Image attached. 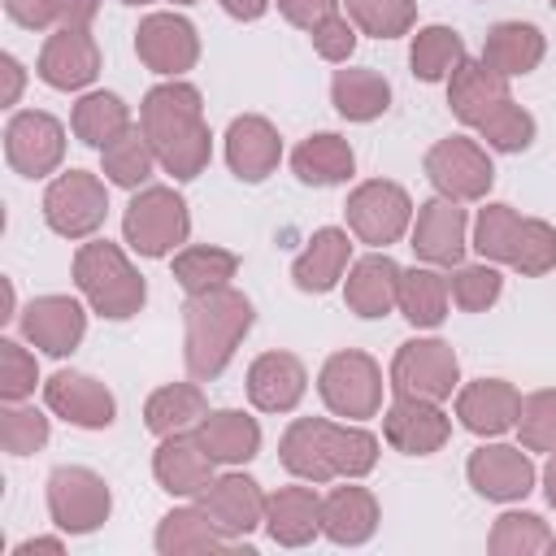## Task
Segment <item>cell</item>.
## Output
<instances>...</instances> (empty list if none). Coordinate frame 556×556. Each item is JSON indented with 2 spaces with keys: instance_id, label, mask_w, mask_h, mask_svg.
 Instances as JSON below:
<instances>
[{
  "instance_id": "obj_1",
  "label": "cell",
  "mask_w": 556,
  "mask_h": 556,
  "mask_svg": "<svg viewBox=\"0 0 556 556\" xmlns=\"http://www.w3.org/2000/svg\"><path fill=\"white\" fill-rule=\"evenodd\" d=\"M139 126L156 152V165L178 182H191L208 169L213 135L204 126V104L191 83H161L139 104Z\"/></svg>"
},
{
  "instance_id": "obj_2",
  "label": "cell",
  "mask_w": 556,
  "mask_h": 556,
  "mask_svg": "<svg viewBox=\"0 0 556 556\" xmlns=\"http://www.w3.org/2000/svg\"><path fill=\"white\" fill-rule=\"evenodd\" d=\"M256 313H252V300L235 287H217V291H204V295H191L182 304V361H187V374L208 382L217 378L235 348L243 343V334L252 330Z\"/></svg>"
},
{
  "instance_id": "obj_3",
  "label": "cell",
  "mask_w": 556,
  "mask_h": 556,
  "mask_svg": "<svg viewBox=\"0 0 556 556\" xmlns=\"http://www.w3.org/2000/svg\"><path fill=\"white\" fill-rule=\"evenodd\" d=\"M74 282L78 291L87 295V304L109 317V321H126L143 308L148 300V287H143V274L126 261V252L109 239H91L74 252Z\"/></svg>"
},
{
  "instance_id": "obj_4",
  "label": "cell",
  "mask_w": 556,
  "mask_h": 556,
  "mask_svg": "<svg viewBox=\"0 0 556 556\" xmlns=\"http://www.w3.org/2000/svg\"><path fill=\"white\" fill-rule=\"evenodd\" d=\"M122 235L139 256H169L191 235L187 200L174 187H139L135 200L126 204Z\"/></svg>"
},
{
  "instance_id": "obj_5",
  "label": "cell",
  "mask_w": 556,
  "mask_h": 556,
  "mask_svg": "<svg viewBox=\"0 0 556 556\" xmlns=\"http://www.w3.org/2000/svg\"><path fill=\"white\" fill-rule=\"evenodd\" d=\"M48 513L52 526L65 534H91L113 513L109 482L87 465H56L48 473Z\"/></svg>"
},
{
  "instance_id": "obj_6",
  "label": "cell",
  "mask_w": 556,
  "mask_h": 556,
  "mask_svg": "<svg viewBox=\"0 0 556 556\" xmlns=\"http://www.w3.org/2000/svg\"><path fill=\"white\" fill-rule=\"evenodd\" d=\"M317 391L326 400V408L334 417H374L382 408V369L374 356L348 348V352H334L321 374H317Z\"/></svg>"
},
{
  "instance_id": "obj_7",
  "label": "cell",
  "mask_w": 556,
  "mask_h": 556,
  "mask_svg": "<svg viewBox=\"0 0 556 556\" xmlns=\"http://www.w3.org/2000/svg\"><path fill=\"white\" fill-rule=\"evenodd\" d=\"M104 213H109V191L87 169H70V174L52 178L48 191H43V222L61 239H87V235H96L104 226Z\"/></svg>"
},
{
  "instance_id": "obj_8",
  "label": "cell",
  "mask_w": 556,
  "mask_h": 556,
  "mask_svg": "<svg viewBox=\"0 0 556 556\" xmlns=\"http://www.w3.org/2000/svg\"><path fill=\"white\" fill-rule=\"evenodd\" d=\"M460 382V361L443 339H408L391 361V391L413 400H447Z\"/></svg>"
},
{
  "instance_id": "obj_9",
  "label": "cell",
  "mask_w": 556,
  "mask_h": 556,
  "mask_svg": "<svg viewBox=\"0 0 556 556\" xmlns=\"http://www.w3.org/2000/svg\"><path fill=\"white\" fill-rule=\"evenodd\" d=\"M426 178L434 182L439 195L447 200H482L495 182V169H491V156L486 148H478L473 139L465 135H447L439 139L430 152H426Z\"/></svg>"
},
{
  "instance_id": "obj_10",
  "label": "cell",
  "mask_w": 556,
  "mask_h": 556,
  "mask_svg": "<svg viewBox=\"0 0 556 556\" xmlns=\"http://www.w3.org/2000/svg\"><path fill=\"white\" fill-rule=\"evenodd\" d=\"M343 213H348V226H352V235H356L361 243L387 248V243H395V239L408 230L413 200H408V191H404L400 182L369 178V182H361V187L348 195Z\"/></svg>"
},
{
  "instance_id": "obj_11",
  "label": "cell",
  "mask_w": 556,
  "mask_h": 556,
  "mask_svg": "<svg viewBox=\"0 0 556 556\" xmlns=\"http://www.w3.org/2000/svg\"><path fill=\"white\" fill-rule=\"evenodd\" d=\"M4 161L22 178H43L65 161V126L52 113L26 109L13 113L4 126Z\"/></svg>"
},
{
  "instance_id": "obj_12",
  "label": "cell",
  "mask_w": 556,
  "mask_h": 556,
  "mask_svg": "<svg viewBox=\"0 0 556 556\" xmlns=\"http://www.w3.org/2000/svg\"><path fill=\"white\" fill-rule=\"evenodd\" d=\"M200 504V513L230 539V543H239V539H248L261 521H265V491L248 478V473H222V478H213L200 495H195Z\"/></svg>"
},
{
  "instance_id": "obj_13",
  "label": "cell",
  "mask_w": 556,
  "mask_h": 556,
  "mask_svg": "<svg viewBox=\"0 0 556 556\" xmlns=\"http://www.w3.org/2000/svg\"><path fill=\"white\" fill-rule=\"evenodd\" d=\"M135 52L152 74H187L200 61V35L178 13H148L135 30Z\"/></svg>"
},
{
  "instance_id": "obj_14",
  "label": "cell",
  "mask_w": 556,
  "mask_h": 556,
  "mask_svg": "<svg viewBox=\"0 0 556 556\" xmlns=\"http://www.w3.org/2000/svg\"><path fill=\"white\" fill-rule=\"evenodd\" d=\"M43 400L56 417H65L70 426H83V430H104L113 426L117 417V400L113 391L91 378V374H78V369H56L48 382H43Z\"/></svg>"
},
{
  "instance_id": "obj_15",
  "label": "cell",
  "mask_w": 556,
  "mask_h": 556,
  "mask_svg": "<svg viewBox=\"0 0 556 556\" xmlns=\"http://www.w3.org/2000/svg\"><path fill=\"white\" fill-rule=\"evenodd\" d=\"M465 473H469V486L478 495L500 500V504L526 500L534 491V478H539L534 473V460L521 447H513V443H486V447H478L469 456Z\"/></svg>"
},
{
  "instance_id": "obj_16",
  "label": "cell",
  "mask_w": 556,
  "mask_h": 556,
  "mask_svg": "<svg viewBox=\"0 0 556 556\" xmlns=\"http://www.w3.org/2000/svg\"><path fill=\"white\" fill-rule=\"evenodd\" d=\"M465 230H469V217L460 208V200H447V195H434L417 208V226H413V252L426 261V265H443V269H456L465 261Z\"/></svg>"
},
{
  "instance_id": "obj_17",
  "label": "cell",
  "mask_w": 556,
  "mask_h": 556,
  "mask_svg": "<svg viewBox=\"0 0 556 556\" xmlns=\"http://www.w3.org/2000/svg\"><path fill=\"white\" fill-rule=\"evenodd\" d=\"M382 434L395 452L404 456H430L447 443L452 434V417L434 404V400H413V395H395V404L382 417Z\"/></svg>"
},
{
  "instance_id": "obj_18",
  "label": "cell",
  "mask_w": 556,
  "mask_h": 556,
  "mask_svg": "<svg viewBox=\"0 0 556 556\" xmlns=\"http://www.w3.org/2000/svg\"><path fill=\"white\" fill-rule=\"evenodd\" d=\"M447 104H452V113L465 122V126H486L500 109H508L513 104V91H508V78L504 74H495L486 61H460L456 70H452V78H447Z\"/></svg>"
},
{
  "instance_id": "obj_19",
  "label": "cell",
  "mask_w": 556,
  "mask_h": 556,
  "mask_svg": "<svg viewBox=\"0 0 556 556\" xmlns=\"http://www.w3.org/2000/svg\"><path fill=\"white\" fill-rule=\"evenodd\" d=\"M96 74H100V48L87 26H61L56 35H48V43L39 52V78L48 87L78 91V87L96 83Z\"/></svg>"
},
{
  "instance_id": "obj_20",
  "label": "cell",
  "mask_w": 556,
  "mask_h": 556,
  "mask_svg": "<svg viewBox=\"0 0 556 556\" xmlns=\"http://www.w3.org/2000/svg\"><path fill=\"white\" fill-rule=\"evenodd\" d=\"M22 334L48 356H70L87 334V313L70 295H39L22 308Z\"/></svg>"
},
{
  "instance_id": "obj_21",
  "label": "cell",
  "mask_w": 556,
  "mask_h": 556,
  "mask_svg": "<svg viewBox=\"0 0 556 556\" xmlns=\"http://www.w3.org/2000/svg\"><path fill=\"white\" fill-rule=\"evenodd\" d=\"M282 161V139L261 113H243L226 130V165L243 182H265Z\"/></svg>"
},
{
  "instance_id": "obj_22",
  "label": "cell",
  "mask_w": 556,
  "mask_h": 556,
  "mask_svg": "<svg viewBox=\"0 0 556 556\" xmlns=\"http://www.w3.org/2000/svg\"><path fill=\"white\" fill-rule=\"evenodd\" d=\"M304 387H308V374L291 352H265L248 369V400L261 413H291L304 400Z\"/></svg>"
},
{
  "instance_id": "obj_23",
  "label": "cell",
  "mask_w": 556,
  "mask_h": 556,
  "mask_svg": "<svg viewBox=\"0 0 556 556\" xmlns=\"http://www.w3.org/2000/svg\"><path fill=\"white\" fill-rule=\"evenodd\" d=\"M517 408H521V395L513 382L504 378H478L469 382L460 395H456V417L465 430L491 439V434H504L517 426Z\"/></svg>"
},
{
  "instance_id": "obj_24",
  "label": "cell",
  "mask_w": 556,
  "mask_h": 556,
  "mask_svg": "<svg viewBox=\"0 0 556 556\" xmlns=\"http://www.w3.org/2000/svg\"><path fill=\"white\" fill-rule=\"evenodd\" d=\"M213 456L200 447L195 434H165L156 456H152V473L161 482V491L169 495H200L208 482H213Z\"/></svg>"
},
{
  "instance_id": "obj_25",
  "label": "cell",
  "mask_w": 556,
  "mask_h": 556,
  "mask_svg": "<svg viewBox=\"0 0 556 556\" xmlns=\"http://www.w3.org/2000/svg\"><path fill=\"white\" fill-rule=\"evenodd\" d=\"M400 265L387 252H369L348 269V287L343 300L356 317H387L400 300Z\"/></svg>"
},
{
  "instance_id": "obj_26",
  "label": "cell",
  "mask_w": 556,
  "mask_h": 556,
  "mask_svg": "<svg viewBox=\"0 0 556 556\" xmlns=\"http://www.w3.org/2000/svg\"><path fill=\"white\" fill-rule=\"evenodd\" d=\"M348 261H352L348 230H339V226H321V230H313L308 248L291 261V282H295L300 291H308V295H326V291L343 278Z\"/></svg>"
},
{
  "instance_id": "obj_27",
  "label": "cell",
  "mask_w": 556,
  "mask_h": 556,
  "mask_svg": "<svg viewBox=\"0 0 556 556\" xmlns=\"http://www.w3.org/2000/svg\"><path fill=\"white\" fill-rule=\"evenodd\" d=\"M378 530V500L365 486H334L321 500V534L339 547H361Z\"/></svg>"
},
{
  "instance_id": "obj_28",
  "label": "cell",
  "mask_w": 556,
  "mask_h": 556,
  "mask_svg": "<svg viewBox=\"0 0 556 556\" xmlns=\"http://www.w3.org/2000/svg\"><path fill=\"white\" fill-rule=\"evenodd\" d=\"M282 469L304 478V482H330L334 478V460H330V421L326 417H300L287 426L282 443H278Z\"/></svg>"
},
{
  "instance_id": "obj_29",
  "label": "cell",
  "mask_w": 556,
  "mask_h": 556,
  "mask_svg": "<svg viewBox=\"0 0 556 556\" xmlns=\"http://www.w3.org/2000/svg\"><path fill=\"white\" fill-rule=\"evenodd\" d=\"M265 530L278 547H304L321 530V500L313 486H282L265 500Z\"/></svg>"
},
{
  "instance_id": "obj_30",
  "label": "cell",
  "mask_w": 556,
  "mask_h": 556,
  "mask_svg": "<svg viewBox=\"0 0 556 556\" xmlns=\"http://www.w3.org/2000/svg\"><path fill=\"white\" fill-rule=\"evenodd\" d=\"M195 439L217 465H243L261 452V426H256V417H248L239 408L204 413V421L195 426Z\"/></svg>"
},
{
  "instance_id": "obj_31",
  "label": "cell",
  "mask_w": 556,
  "mask_h": 556,
  "mask_svg": "<svg viewBox=\"0 0 556 556\" xmlns=\"http://www.w3.org/2000/svg\"><path fill=\"white\" fill-rule=\"evenodd\" d=\"M547 43H543V30L530 26V22H495L486 30V43H482V61L504 74V78H517V74H530L539 70Z\"/></svg>"
},
{
  "instance_id": "obj_32",
  "label": "cell",
  "mask_w": 556,
  "mask_h": 556,
  "mask_svg": "<svg viewBox=\"0 0 556 556\" xmlns=\"http://www.w3.org/2000/svg\"><path fill=\"white\" fill-rule=\"evenodd\" d=\"M291 169L300 182L308 187H339L352 178L356 169V156H352V143L334 130H321V135H308L295 152H291Z\"/></svg>"
},
{
  "instance_id": "obj_33",
  "label": "cell",
  "mask_w": 556,
  "mask_h": 556,
  "mask_svg": "<svg viewBox=\"0 0 556 556\" xmlns=\"http://www.w3.org/2000/svg\"><path fill=\"white\" fill-rule=\"evenodd\" d=\"M204 413H208V404H204V391H200L195 382H169V387H156V391L148 395V404H143V421H148V430L161 434V439L200 426Z\"/></svg>"
},
{
  "instance_id": "obj_34",
  "label": "cell",
  "mask_w": 556,
  "mask_h": 556,
  "mask_svg": "<svg viewBox=\"0 0 556 556\" xmlns=\"http://www.w3.org/2000/svg\"><path fill=\"white\" fill-rule=\"evenodd\" d=\"M330 100L339 109V117L348 122H374L387 113L391 104V87L382 74L374 70H334L330 78Z\"/></svg>"
},
{
  "instance_id": "obj_35",
  "label": "cell",
  "mask_w": 556,
  "mask_h": 556,
  "mask_svg": "<svg viewBox=\"0 0 556 556\" xmlns=\"http://www.w3.org/2000/svg\"><path fill=\"white\" fill-rule=\"evenodd\" d=\"M447 278L443 274H434V269H404L400 274V313H404V321L408 326H417V330H434V326H443V317H447Z\"/></svg>"
},
{
  "instance_id": "obj_36",
  "label": "cell",
  "mask_w": 556,
  "mask_h": 556,
  "mask_svg": "<svg viewBox=\"0 0 556 556\" xmlns=\"http://www.w3.org/2000/svg\"><path fill=\"white\" fill-rule=\"evenodd\" d=\"M230 539L200 513V508H174L156 526V552L161 556H187V552H226Z\"/></svg>"
},
{
  "instance_id": "obj_37",
  "label": "cell",
  "mask_w": 556,
  "mask_h": 556,
  "mask_svg": "<svg viewBox=\"0 0 556 556\" xmlns=\"http://www.w3.org/2000/svg\"><path fill=\"white\" fill-rule=\"evenodd\" d=\"M70 126H74V135H78L83 143L109 148L122 130H130V109H126L113 91H87V96L74 104Z\"/></svg>"
},
{
  "instance_id": "obj_38",
  "label": "cell",
  "mask_w": 556,
  "mask_h": 556,
  "mask_svg": "<svg viewBox=\"0 0 556 556\" xmlns=\"http://www.w3.org/2000/svg\"><path fill=\"white\" fill-rule=\"evenodd\" d=\"M100 156H104L109 182H113V187H126V191H139V187L152 178V165H156V152H152L143 126L122 130L109 148H100Z\"/></svg>"
},
{
  "instance_id": "obj_39",
  "label": "cell",
  "mask_w": 556,
  "mask_h": 556,
  "mask_svg": "<svg viewBox=\"0 0 556 556\" xmlns=\"http://www.w3.org/2000/svg\"><path fill=\"white\" fill-rule=\"evenodd\" d=\"M239 269V256L226 252V248H182L174 256V278L187 295H204V291H217V287H230Z\"/></svg>"
},
{
  "instance_id": "obj_40",
  "label": "cell",
  "mask_w": 556,
  "mask_h": 556,
  "mask_svg": "<svg viewBox=\"0 0 556 556\" xmlns=\"http://www.w3.org/2000/svg\"><path fill=\"white\" fill-rule=\"evenodd\" d=\"M465 61V39L452 30V26H426L417 30L413 39V52H408V65L421 83H443L452 78V70Z\"/></svg>"
},
{
  "instance_id": "obj_41",
  "label": "cell",
  "mask_w": 556,
  "mask_h": 556,
  "mask_svg": "<svg viewBox=\"0 0 556 556\" xmlns=\"http://www.w3.org/2000/svg\"><path fill=\"white\" fill-rule=\"evenodd\" d=\"M504 265H513L526 278L547 274L556 265V230L547 222H539V217H517L508 252H504Z\"/></svg>"
},
{
  "instance_id": "obj_42",
  "label": "cell",
  "mask_w": 556,
  "mask_h": 556,
  "mask_svg": "<svg viewBox=\"0 0 556 556\" xmlns=\"http://www.w3.org/2000/svg\"><path fill=\"white\" fill-rule=\"evenodd\" d=\"M552 547V530L539 513H504L491 526V552L495 556H539Z\"/></svg>"
},
{
  "instance_id": "obj_43",
  "label": "cell",
  "mask_w": 556,
  "mask_h": 556,
  "mask_svg": "<svg viewBox=\"0 0 556 556\" xmlns=\"http://www.w3.org/2000/svg\"><path fill=\"white\" fill-rule=\"evenodd\" d=\"M352 26H361L374 39H395L408 35V26L417 22V0H343Z\"/></svg>"
},
{
  "instance_id": "obj_44",
  "label": "cell",
  "mask_w": 556,
  "mask_h": 556,
  "mask_svg": "<svg viewBox=\"0 0 556 556\" xmlns=\"http://www.w3.org/2000/svg\"><path fill=\"white\" fill-rule=\"evenodd\" d=\"M517 434L526 452H556V391H530L521 400Z\"/></svg>"
},
{
  "instance_id": "obj_45",
  "label": "cell",
  "mask_w": 556,
  "mask_h": 556,
  "mask_svg": "<svg viewBox=\"0 0 556 556\" xmlns=\"http://www.w3.org/2000/svg\"><path fill=\"white\" fill-rule=\"evenodd\" d=\"M447 291H452V304H456V308H465V313H482V308H491V304L500 300L504 278H500V269L486 265V261H482V265H456Z\"/></svg>"
},
{
  "instance_id": "obj_46",
  "label": "cell",
  "mask_w": 556,
  "mask_h": 556,
  "mask_svg": "<svg viewBox=\"0 0 556 556\" xmlns=\"http://www.w3.org/2000/svg\"><path fill=\"white\" fill-rule=\"evenodd\" d=\"M48 443V417L30 404H9L0 413V447L9 456H30Z\"/></svg>"
},
{
  "instance_id": "obj_47",
  "label": "cell",
  "mask_w": 556,
  "mask_h": 556,
  "mask_svg": "<svg viewBox=\"0 0 556 556\" xmlns=\"http://www.w3.org/2000/svg\"><path fill=\"white\" fill-rule=\"evenodd\" d=\"M517 208L513 204H486L473 222V248L482 261H500L504 265V252H508V239H513V226H517Z\"/></svg>"
},
{
  "instance_id": "obj_48",
  "label": "cell",
  "mask_w": 556,
  "mask_h": 556,
  "mask_svg": "<svg viewBox=\"0 0 556 556\" xmlns=\"http://www.w3.org/2000/svg\"><path fill=\"white\" fill-rule=\"evenodd\" d=\"M39 382V369H35V356L13 343V339H0V395L4 404H22Z\"/></svg>"
},
{
  "instance_id": "obj_49",
  "label": "cell",
  "mask_w": 556,
  "mask_h": 556,
  "mask_svg": "<svg viewBox=\"0 0 556 556\" xmlns=\"http://www.w3.org/2000/svg\"><path fill=\"white\" fill-rule=\"evenodd\" d=\"M478 135H482L491 148H500V152H521V148H530V139H534V117L513 100V104L500 109L486 126H478Z\"/></svg>"
},
{
  "instance_id": "obj_50",
  "label": "cell",
  "mask_w": 556,
  "mask_h": 556,
  "mask_svg": "<svg viewBox=\"0 0 556 556\" xmlns=\"http://www.w3.org/2000/svg\"><path fill=\"white\" fill-rule=\"evenodd\" d=\"M308 35H313L317 56H321V61H334V65H339V61H348V56H352V48H356V26H352V17H339V13H334V17H326L321 26H313Z\"/></svg>"
},
{
  "instance_id": "obj_51",
  "label": "cell",
  "mask_w": 556,
  "mask_h": 556,
  "mask_svg": "<svg viewBox=\"0 0 556 556\" xmlns=\"http://www.w3.org/2000/svg\"><path fill=\"white\" fill-rule=\"evenodd\" d=\"M278 9H282V17H287L291 26L313 30V26H321L326 17L339 13V0H278Z\"/></svg>"
},
{
  "instance_id": "obj_52",
  "label": "cell",
  "mask_w": 556,
  "mask_h": 556,
  "mask_svg": "<svg viewBox=\"0 0 556 556\" xmlns=\"http://www.w3.org/2000/svg\"><path fill=\"white\" fill-rule=\"evenodd\" d=\"M4 13L26 30H43L56 22V0H4Z\"/></svg>"
},
{
  "instance_id": "obj_53",
  "label": "cell",
  "mask_w": 556,
  "mask_h": 556,
  "mask_svg": "<svg viewBox=\"0 0 556 556\" xmlns=\"http://www.w3.org/2000/svg\"><path fill=\"white\" fill-rule=\"evenodd\" d=\"M104 0H56V22L61 26H91Z\"/></svg>"
},
{
  "instance_id": "obj_54",
  "label": "cell",
  "mask_w": 556,
  "mask_h": 556,
  "mask_svg": "<svg viewBox=\"0 0 556 556\" xmlns=\"http://www.w3.org/2000/svg\"><path fill=\"white\" fill-rule=\"evenodd\" d=\"M0 70H4V91H0V100L4 104H17V91H22V65H17V56H0Z\"/></svg>"
},
{
  "instance_id": "obj_55",
  "label": "cell",
  "mask_w": 556,
  "mask_h": 556,
  "mask_svg": "<svg viewBox=\"0 0 556 556\" xmlns=\"http://www.w3.org/2000/svg\"><path fill=\"white\" fill-rule=\"evenodd\" d=\"M222 9H226L230 17H239V22H256V17L269 9V0H222Z\"/></svg>"
},
{
  "instance_id": "obj_56",
  "label": "cell",
  "mask_w": 556,
  "mask_h": 556,
  "mask_svg": "<svg viewBox=\"0 0 556 556\" xmlns=\"http://www.w3.org/2000/svg\"><path fill=\"white\" fill-rule=\"evenodd\" d=\"M35 552H65V543L61 539H26V543H17L13 556H35Z\"/></svg>"
},
{
  "instance_id": "obj_57",
  "label": "cell",
  "mask_w": 556,
  "mask_h": 556,
  "mask_svg": "<svg viewBox=\"0 0 556 556\" xmlns=\"http://www.w3.org/2000/svg\"><path fill=\"white\" fill-rule=\"evenodd\" d=\"M543 495H547V504L556 508V452H552V460H547V469H543Z\"/></svg>"
},
{
  "instance_id": "obj_58",
  "label": "cell",
  "mask_w": 556,
  "mask_h": 556,
  "mask_svg": "<svg viewBox=\"0 0 556 556\" xmlns=\"http://www.w3.org/2000/svg\"><path fill=\"white\" fill-rule=\"evenodd\" d=\"M122 4H152V0H122Z\"/></svg>"
},
{
  "instance_id": "obj_59",
  "label": "cell",
  "mask_w": 556,
  "mask_h": 556,
  "mask_svg": "<svg viewBox=\"0 0 556 556\" xmlns=\"http://www.w3.org/2000/svg\"><path fill=\"white\" fill-rule=\"evenodd\" d=\"M174 4H195V0H174Z\"/></svg>"
},
{
  "instance_id": "obj_60",
  "label": "cell",
  "mask_w": 556,
  "mask_h": 556,
  "mask_svg": "<svg viewBox=\"0 0 556 556\" xmlns=\"http://www.w3.org/2000/svg\"><path fill=\"white\" fill-rule=\"evenodd\" d=\"M547 552H556V539H552V547H547Z\"/></svg>"
},
{
  "instance_id": "obj_61",
  "label": "cell",
  "mask_w": 556,
  "mask_h": 556,
  "mask_svg": "<svg viewBox=\"0 0 556 556\" xmlns=\"http://www.w3.org/2000/svg\"><path fill=\"white\" fill-rule=\"evenodd\" d=\"M547 4H552V9H556V0H547Z\"/></svg>"
}]
</instances>
